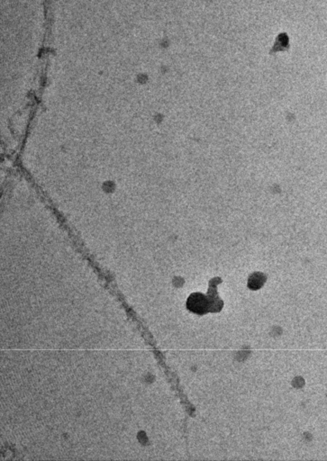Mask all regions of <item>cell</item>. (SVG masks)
Instances as JSON below:
<instances>
[{
  "label": "cell",
  "instance_id": "1",
  "mask_svg": "<svg viewBox=\"0 0 327 461\" xmlns=\"http://www.w3.org/2000/svg\"><path fill=\"white\" fill-rule=\"evenodd\" d=\"M187 307L191 312L202 315L208 310L209 301L203 294L194 293L188 299Z\"/></svg>",
  "mask_w": 327,
  "mask_h": 461
},
{
  "label": "cell",
  "instance_id": "2",
  "mask_svg": "<svg viewBox=\"0 0 327 461\" xmlns=\"http://www.w3.org/2000/svg\"><path fill=\"white\" fill-rule=\"evenodd\" d=\"M263 282H264V277H262V275L259 274V273H256L255 275H253L250 278L249 286L252 287L253 290H257V289H259L262 285Z\"/></svg>",
  "mask_w": 327,
  "mask_h": 461
}]
</instances>
